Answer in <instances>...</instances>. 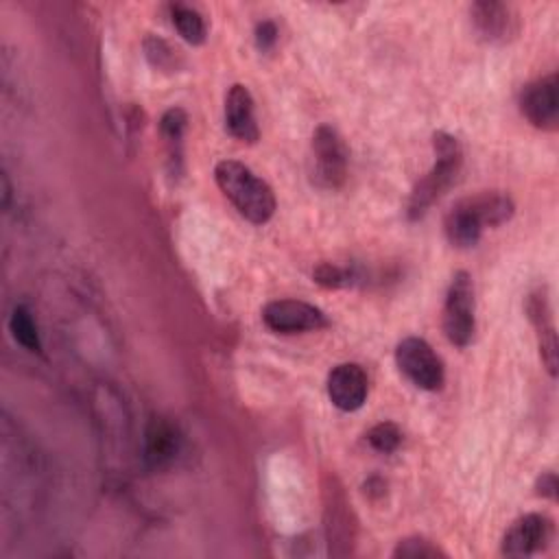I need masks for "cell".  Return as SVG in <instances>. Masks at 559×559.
Here are the masks:
<instances>
[{
    "label": "cell",
    "mask_w": 559,
    "mask_h": 559,
    "mask_svg": "<svg viewBox=\"0 0 559 559\" xmlns=\"http://www.w3.org/2000/svg\"><path fill=\"white\" fill-rule=\"evenodd\" d=\"M513 212L515 203L507 192L483 190L456 201L448 210L443 218V231L452 247L469 249L480 240L485 227H498L507 223Z\"/></svg>",
    "instance_id": "1"
},
{
    "label": "cell",
    "mask_w": 559,
    "mask_h": 559,
    "mask_svg": "<svg viewBox=\"0 0 559 559\" xmlns=\"http://www.w3.org/2000/svg\"><path fill=\"white\" fill-rule=\"evenodd\" d=\"M214 179L231 205L251 223L264 225L275 214V194L271 186L251 168L236 159H223L214 168Z\"/></svg>",
    "instance_id": "2"
},
{
    "label": "cell",
    "mask_w": 559,
    "mask_h": 559,
    "mask_svg": "<svg viewBox=\"0 0 559 559\" xmlns=\"http://www.w3.org/2000/svg\"><path fill=\"white\" fill-rule=\"evenodd\" d=\"M432 148H435V164L415 183L408 197L406 214L411 221L421 218L430 210V205L445 194V190L456 181L463 166V148L454 135L445 131H437L432 135Z\"/></svg>",
    "instance_id": "3"
},
{
    "label": "cell",
    "mask_w": 559,
    "mask_h": 559,
    "mask_svg": "<svg viewBox=\"0 0 559 559\" xmlns=\"http://www.w3.org/2000/svg\"><path fill=\"white\" fill-rule=\"evenodd\" d=\"M474 282L467 271H456L443 304V332L456 347L469 345L476 330Z\"/></svg>",
    "instance_id": "4"
},
{
    "label": "cell",
    "mask_w": 559,
    "mask_h": 559,
    "mask_svg": "<svg viewBox=\"0 0 559 559\" xmlns=\"http://www.w3.org/2000/svg\"><path fill=\"white\" fill-rule=\"evenodd\" d=\"M312 181L325 190H336L347 179L349 153L343 138L330 124H319L310 142Z\"/></svg>",
    "instance_id": "5"
},
{
    "label": "cell",
    "mask_w": 559,
    "mask_h": 559,
    "mask_svg": "<svg viewBox=\"0 0 559 559\" xmlns=\"http://www.w3.org/2000/svg\"><path fill=\"white\" fill-rule=\"evenodd\" d=\"M395 365L402 376L424 391H439L445 380L443 362L419 336H406L395 347Z\"/></svg>",
    "instance_id": "6"
},
{
    "label": "cell",
    "mask_w": 559,
    "mask_h": 559,
    "mask_svg": "<svg viewBox=\"0 0 559 559\" xmlns=\"http://www.w3.org/2000/svg\"><path fill=\"white\" fill-rule=\"evenodd\" d=\"M262 321L269 330L280 334L314 332L328 325V317L321 308L299 299H275L262 308Z\"/></svg>",
    "instance_id": "7"
},
{
    "label": "cell",
    "mask_w": 559,
    "mask_h": 559,
    "mask_svg": "<svg viewBox=\"0 0 559 559\" xmlns=\"http://www.w3.org/2000/svg\"><path fill=\"white\" fill-rule=\"evenodd\" d=\"M522 116L542 131H555L559 124V83L557 74L542 76L520 92Z\"/></svg>",
    "instance_id": "8"
},
{
    "label": "cell",
    "mask_w": 559,
    "mask_h": 559,
    "mask_svg": "<svg viewBox=\"0 0 559 559\" xmlns=\"http://www.w3.org/2000/svg\"><path fill=\"white\" fill-rule=\"evenodd\" d=\"M552 520L542 513H526L518 518L502 537V555L507 557H528L544 550L552 539Z\"/></svg>",
    "instance_id": "9"
},
{
    "label": "cell",
    "mask_w": 559,
    "mask_h": 559,
    "mask_svg": "<svg viewBox=\"0 0 559 559\" xmlns=\"http://www.w3.org/2000/svg\"><path fill=\"white\" fill-rule=\"evenodd\" d=\"M369 393V380L360 365L341 362L328 373V397L345 413L358 411Z\"/></svg>",
    "instance_id": "10"
},
{
    "label": "cell",
    "mask_w": 559,
    "mask_h": 559,
    "mask_svg": "<svg viewBox=\"0 0 559 559\" xmlns=\"http://www.w3.org/2000/svg\"><path fill=\"white\" fill-rule=\"evenodd\" d=\"M181 432L168 417L155 415L144 430V461L151 469H166L181 452Z\"/></svg>",
    "instance_id": "11"
},
{
    "label": "cell",
    "mask_w": 559,
    "mask_h": 559,
    "mask_svg": "<svg viewBox=\"0 0 559 559\" xmlns=\"http://www.w3.org/2000/svg\"><path fill=\"white\" fill-rule=\"evenodd\" d=\"M225 127L231 138L247 144H255L260 138L253 96L242 83H234L225 96Z\"/></svg>",
    "instance_id": "12"
},
{
    "label": "cell",
    "mask_w": 559,
    "mask_h": 559,
    "mask_svg": "<svg viewBox=\"0 0 559 559\" xmlns=\"http://www.w3.org/2000/svg\"><path fill=\"white\" fill-rule=\"evenodd\" d=\"M526 312H528L531 323L537 330L539 356H542L548 373L555 378L557 376V332H555L552 308H550L546 290H535L528 295Z\"/></svg>",
    "instance_id": "13"
},
{
    "label": "cell",
    "mask_w": 559,
    "mask_h": 559,
    "mask_svg": "<svg viewBox=\"0 0 559 559\" xmlns=\"http://www.w3.org/2000/svg\"><path fill=\"white\" fill-rule=\"evenodd\" d=\"M472 22L487 41H507L518 33L511 9L500 2H476L472 7Z\"/></svg>",
    "instance_id": "14"
},
{
    "label": "cell",
    "mask_w": 559,
    "mask_h": 559,
    "mask_svg": "<svg viewBox=\"0 0 559 559\" xmlns=\"http://www.w3.org/2000/svg\"><path fill=\"white\" fill-rule=\"evenodd\" d=\"M186 127H188V116L181 107H170L168 111H164L159 120V131L168 148V162L173 173H179L181 168V146H183Z\"/></svg>",
    "instance_id": "15"
},
{
    "label": "cell",
    "mask_w": 559,
    "mask_h": 559,
    "mask_svg": "<svg viewBox=\"0 0 559 559\" xmlns=\"http://www.w3.org/2000/svg\"><path fill=\"white\" fill-rule=\"evenodd\" d=\"M170 15H173V24L177 28V33L192 46H201L207 37V26L205 20L201 17V13L192 7L186 4H173L170 7Z\"/></svg>",
    "instance_id": "16"
},
{
    "label": "cell",
    "mask_w": 559,
    "mask_h": 559,
    "mask_svg": "<svg viewBox=\"0 0 559 559\" xmlns=\"http://www.w3.org/2000/svg\"><path fill=\"white\" fill-rule=\"evenodd\" d=\"M9 330L15 343H20L28 352H41V338H39V328L24 306H15L11 317H9Z\"/></svg>",
    "instance_id": "17"
},
{
    "label": "cell",
    "mask_w": 559,
    "mask_h": 559,
    "mask_svg": "<svg viewBox=\"0 0 559 559\" xmlns=\"http://www.w3.org/2000/svg\"><path fill=\"white\" fill-rule=\"evenodd\" d=\"M314 282L325 286V288H345L352 286L354 282H358V273L352 266H338L332 262H321L314 273H312Z\"/></svg>",
    "instance_id": "18"
},
{
    "label": "cell",
    "mask_w": 559,
    "mask_h": 559,
    "mask_svg": "<svg viewBox=\"0 0 559 559\" xmlns=\"http://www.w3.org/2000/svg\"><path fill=\"white\" fill-rule=\"evenodd\" d=\"M144 55L155 68H159L164 72H173V70L179 68L177 50L159 37H146L144 39Z\"/></svg>",
    "instance_id": "19"
},
{
    "label": "cell",
    "mask_w": 559,
    "mask_h": 559,
    "mask_svg": "<svg viewBox=\"0 0 559 559\" xmlns=\"http://www.w3.org/2000/svg\"><path fill=\"white\" fill-rule=\"evenodd\" d=\"M367 441L373 450H378L382 454H389V452L397 450V445L402 441V432L393 421H382V424H376L367 432Z\"/></svg>",
    "instance_id": "20"
},
{
    "label": "cell",
    "mask_w": 559,
    "mask_h": 559,
    "mask_svg": "<svg viewBox=\"0 0 559 559\" xmlns=\"http://www.w3.org/2000/svg\"><path fill=\"white\" fill-rule=\"evenodd\" d=\"M445 552L435 546L432 542L424 539V537H408L397 542V546L393 548V557H404V559H424V557H443Z\"/></svg>",
    "instance_id": "21"
},
{
    "label": "cell",
    "mask_w": 559,
    "mask_h": 559,
    "mask_svg": "<svg viewBox=\"0 0 559 559\" xmlns=\"http://www.w3.org/2000/svg\"><path fill=\"white\" fill-rule=\"evenodd\" d=\"M277 26L273 20H262L255 24V31H253V37H255V46L262 50V52H269L275 41H277Z\"/></svg>",
    "instance_id": "22"
},
{
    "label": "cell",
    "mask_w": 559,
    "mask_h": 559,
    "mask_svg": "<svg viewBox=\"0 0 559 559\" xmlns=\"http://www.w3.org/2000/svg\"><path fill=\"white\" fill-rule=\"evenodd\" d=\"M535 493L542 496V498H548V500H555L557 498V476L555 472H544L537 483H535Z\"/></svg>",
    "instance_id": "23"
}]
</instances>
